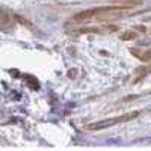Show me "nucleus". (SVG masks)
Returning a JSON list of instances; mask_svg holds the SVG:
<instances>
[{
    "instance_id": "nucleus-1",
    "label": "nucleus",
    "mask_w": 151,
    "mask_h": 151,
    "mask_svg": "<svg viewBox=\"0 0 151 151\" xmlns=\"http://www.w3.org/2000/svg\"><path fill=\"white\" fill-rule=\"evenodd\" d=\"M137 115H139V112H132V113H125V115H119V116H115V118H107V119H101V121H95V122L88 125V129H89V130H103V129L112 127V125H116V124H121V122H127V121L136 118Z\"/></svg>"
},
{
    "instance_id": "nucleus-2",
    "label": "nucleus",
    "mask_w": 151,
    "mask_h": 151,
    "mask_svg": "<svg viewBox=\"0 0 151 151\" xmlns=\"http://www.w3.org/2000/svg\"><path fill=\"white\" fill-rule=\"evenodd\" d=\"M94 17H95V9H86V11H82L79 14H76L74 20L82 21V20H89V18H94Z\"/></svg>"
},
{
    "instance_id": "nucleus-3",
    "label": "nucleus",
    "mask_w": 151,
    "mask_h": 151,
    "mask_svg": "<svg viewBox=\"0 0 151 151\" xmlns=\"http://www.w3.org/2000/svg\"><path fill=\"white\" fill-rule=\"evenodd\" d=\"M137 35H136V32H132V30H129V32H125V33H122L121 35V40L122 41H127V40H134Z\"/></svg>"
},
{
    "instance_id": "nucleus-4",
    "label": "nucleus",
    "mask_w": 151,
    "mask_h": 151,
    "mask_svg": "<svg viewBox=\"0 0 151 151\" xmlns=\"http://www.w3.org/2000/svg\"><path fill=\"white\" fill-rule=\"evenodd\" d=\"M139 59H142V60H151V50H147V52L144 53V56H141Z\"/></svg>"
}]
</instances>
